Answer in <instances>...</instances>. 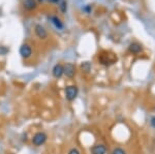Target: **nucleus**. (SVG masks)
<instances>
[{
    "instance_id": "16",
    "label": "nucleus",
    "mask_w": 155,
    "mask_h": 154,
    "mask_svg": "<svg viewBox=\"0 0 155 154\" xmlns=\"http://www.w3.org/2000/svg\"><path fill=\"white\" fill-rule=\"evenodd\" d=\"M49 1H51V2H58V0H49Z\"/></svg>"
},
{
    "instance_id": "5",
    "label": "nucleus",
    "mask_w": 155,
    "mask_h": 154,
    "mask_svg": "<svg viewBox=\"0 0 155 154\" xmlns=\"http://www.w3.org/2000/svg\"><path fill=\"white\" fill-rule=\"evenodd\" d=\"M34 30H35V34L37 35V37L41 39H45L48 37V32L47 30L45 29V27H42L41 25H36L35 28H34Z\"/></svg>"
},
{
    "instance_id": "4",
    "label": "nucleus",
    "mask_w": 155,
    "mask_h": 154,
    "mask_svg": "<svg viewBox=\"0 0 155 154\" xmlns=\"http://www.w3.org/2000/svg\"><path fill=\"white\" fill-rule=\"evenodd\" d=\"M63 70H64V74L69 79L74 78L76 76V66L72 63H66L63 66Z\"/></svg>"
},
{
    "instance_id": "11",
    "label": "nucleus",
    "mask_w": 155,
    "mask_h": 154,
    "mask_svg": "<svg viewBox=\"0 0 155 154\" xmlns=\"http://www.w3.org/2000/svg\"><path fill=\"white\" fill-rule=\"evenodd\" d=\"M81 69H82V71H84L85 74L90 73V70H91V63L88 61L83 62V63L81 64Z\"/></svg>"
},
{
    "instance_id": "9",
    "label": "nucleus",
    "mask_w": 155,
    "mask_h": 154,
    "mask_svg": "<svg viewBox=\"0 0 155 154\" xmlns=\"http://www.w3.org/2000/svg\"><path fill=\"white\" fill-rule=\"evenodd\" d=\"M24 4V7L28 11H32L36 7V2L35 0H24L23 2Z\"/></svg>"
},
{
    "instance_id": "7",
    "label": "nucleus",
    "mask_w": 155,
    "mask_h": 154,
    "mask_svg": "<svg viewBox=\"0 0 155 154\" xmlns=\"http://www.w3.org/2000/svg\"><path fill=\"white\" fill-rule=\"evenodd\" d=\"M92 154H107V147L102 144H97L91 148Z\"/></svg>"
},
{
    "instance_id": "2",
    "label": "nucleus",
    "mask_w": 155,
    "mask_h": 154,
    "mask_svg": "<svg viewBox=\"0 0 155 154\" xmlns=\"http://www.w3.org/2000/svg\"><path fill=\"white\" fill-rule=\"evenodd\" d=\"M78 94H79V89H78L77 86L71 85V86H67L65 88V98L68 101L74 100L77 98Z\"/></svg>"
},
{
    "instance_id": "6",
    "label": "nucleus",
    "mask_w": 155,
    "mask_h": 154,
    "mask_svg": "<svg viewBox=\"0 0 155 154\" xmlns=\"http://www.w3.org/2000/svg\"><path fill=\"white\" fill-rule=\"evenodd\" d=\"M52 74H53V77L56 79L61 78V77L64 74L63 65H61V64H56V65L53 67V69H52Z\"/></svg>"
},
{
    "instance_id": "12",
    "label": "nucleus",
    "mask_w": 155,
    "mask_h": 154,
    "mask_svg": "<svg viewBox=\"0 0 155 154\" xmlns=\"http://www.w3.org/2000/svg\"><path fill=\"white\" fill-rule=\"evenodd\" d=\"M112 154H126V152L122 148H115Z\"/></svg>"
},
{
    "instance_id": "14",
    "label": "nucleus",
    "mask_w": 155,
    "mask_h": 154,
    "mask_svg": "<svg viewBox=\"0 0 155 154\" xmlns=\"http://www.w3.org/2000/svg\"><path fill=\"white\" fill-rule=\"evenodd\" d=\"M60 8H61V11H63V12H65L66 11V3L65 2H61V5H60Z\"/></svg>"
},
{
    "instance_id": "15",
    "label": "nucleus",
    "mask_w": 155,
    "mask_h": 154,
    "mask_svg": "<svg viewBox=\"0 0 155 154\" xmlns=\"http://www.w3.org/2000/svg\"><path fill=\"white\" fill-rule=\"evenodd\" d=\"M151 125L155 127V117H152L151 118Z\"/></svg>"
},
{
    "instance_id": "3",
    "label": "nucleus",
    "mask_w": 155,
    "mask_h": 154,
    "mask_svg": "<svg viewBox=\"0 0 155 154\" xmlns=\"http://www.w3.org/2000/svg\"><path fill=\"white\" fill-rule=\"evenodd\" d=\"M19 53H20V55H21L22 58L28 59L32 55V49L29 44H22L21 48H20V50H19Z\"/></svg>"
},
{
    "instance_id": "13",
    "label": "nucleus",
    "mask_w": 155,
    "mask_h": 154,
    "mask_svg": "<svg viewBox=\"0 0 155 154\" xmlns=\"http://www.w3.org/2000/svg\"><path fill=\"white\" fill-rule=\"evenodd\" d=\"M68 154H81V152H80L77 148H71V150L68 151Z\"/></svg>"
},
{
    "instance_id": "8",
    "label": "nucleus",
    "mask_w": 155,
    "mask_h": 154,
    "mask_svg": "<svg viewBox=\"0 0 155 154\" xmlns=\"http://www.w3.org/2000/svg\"><path fill=\"white\" fill-rule=\"evenodd\" d=\"M129 51L131 52V53L134 54H137L140 53V52H142V50H143V48H142V46L140 44L137 43H132L129 44Z\"/></svg>"
},
{
    "instance_id": "10",
    "label": "nucleus",
    "mask_w": 155,
    "mask_h": 154,
    "mask_svg": "<svg viewBox=\"0 0 155 154\" xmlns=\"http://www.w3.org/2000/svg\"><path fill=\"white\" fill-rule=\"evenodd\" d=\"M50 20L52 21V23L55 25V27L58 29H62L63 28V24H62V22L60 21V20L57 18V17H50L49 18Z\"/></svg>"
},
{
    "instance_id": "1",
    "label": "nucleus",
    "mask_w": 155,
    "mask_h": 154,
    "mask_svg": "<svg viewBox=\"0 0 155 154\" xmlns=\"http://www.w3.org/2000/svg\"><path fill=\"white\" fill-rule=\"evenodd\" d=\"M47 139H48V136L46 135L42 131H38V133H34L33 136H32V144L36 147H39V146L44 145L45 143L47 142Z\"/></svg>"
}]
</instances>
